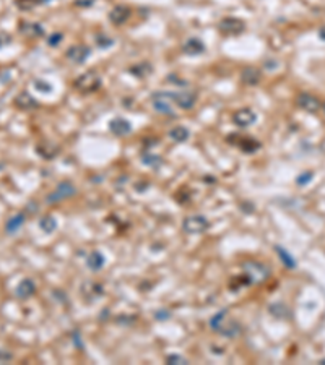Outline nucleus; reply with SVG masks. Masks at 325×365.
I'll return each mask as SVG.
<instances>
[{
    "label": "nucleus",
    "instance_id": "f257e3e1",
    "mask_svg": "<svg viewBox=\"0 0 325 365\" xmlns=\"http://www.w3.org/2000/svg\"><path fill=\"white\" fill-rule=\"evenodd\" d=\"M73 86L75 89H78L80 93H93L101 86V77H99L96 72L90 70V72L81 73L75 78Z\"/></svg>",
    "mask_w": 325,
    "mask_h": 365
},
{
    "label": "nucleus",
    "instance_id": "f03ea898",
    "mask_svg": "<svg viewBox=\"0 0 325 365\" xmlns=\"http://www.w3.org/2000/svg\"><path fill=\"white\" fill-rule=\"evenodd\" d=\"M162 96L171 99L176 106L181 109H192L197 102V93L194 91H173V93H162Z\"/></svg>",
    "mask_w": 325,
    "mask_h": 365
},
{
    "label": "nucleus",
    "instance_id": "7ed1b4c3",
    "mask_svg": "<svg viewBox=\"0 0 325 365\" xmlns=\"http://www.w3.org/2000/svg\"><path fill=\"white\" fill-rule=\"evenodd\" d=\"M182 227L187 234H202V232L208 229V221H207V217L194 215V216L185 217L182 222Z\"/></svg>",
    "mask_w": 325,
    "mask_h": 365
},
{
    "label": "nucleus",
    "instance_id": "20e7f679",
    "mask_svg": "<svg viewBox=\"0 0 325 365\" xmlns=\"http://www.w3.org/2000/svg\"><path fill=\"white\" fill-rule=\"evenodd\" d=\"M75 193H76V188L72 185L70 182H62V183H59V185H57L55 190L52 192L49 197H47V203L62 201V200H65V198L73 197Z\"/></svg>",
    "mask_w": 325,
    "mask_h": 365
},
{
    "label": "nucleus",
    "instance_id": "39448f33",
    "mask_svg": "<svg viewBox=\"0 0 325 365\" xmlns=\"http://www.w3.org/2000/svg\"><path fill=\"white\" fill-rule=\"evenodd\" d=\"M296 104L306 112H317L320 106H322L319 99L310 93H299L298 98H296Z\"/></svg>",
    "mask_w": 325,
    "mask_h": 365
},
{
    "label": "nucleus",
    "instance_id": "423d86ee",
    "mask_svg": "<svg viewBox=\"0 0 325 365\" xmlns=\"http://www.w3.org/2000/svg\"><path fill=\"white\" fill-rule=\"evenodd\" d=\"M218 28L226 36H237L244 31V21H241L239 18H224Z\"/></svg>",
    "mask_w": 325,
    "mask_h": 365
},
{
    "label": "nucleus",
    "instance_id": "0eeeda50",
    "mask_svg": "<svg viewBox=\"0 0 325 365\" xmlns=\"http://www.w3.org/2000/svg\"><path fill=\"white\" fill-rule=\"evenodd\" d=\"M151 106L156 112L164 114V116H173L174 114L173 104L169 102L168 98L162 96V93H153L151 94Z\"/></svg>",
    "mask_w": 325,
    "mask_h": 365
},
{
    "label": "nucleus",
    "instance_id": "6e6552de",
    "mask_svg": "<svg viewBox=\"0 0 325 365\" xmlns=\"http://www.w3.org/2000/svg\"><path fill=\"white\" fill-rule=\"evenodd\" d=\"M90 57V49L83 44H75L67 50V59L73 64H83Z\"/></svg>",
    "mask_w": 325,
    "mask_h": 365
},
{
    "label": "nucleus",
    "instance_id": "1a4fd4ad",
    "mask_svg": "<svg viewBox=\"0 0 325 365\" xmlns=\"http://www.w3.org/2000/svg\"><path fill=\"white\" fill-rule=\"evenodd\" d=\"M233 120L237 127H249L257 120V116H255L254 111H251V109H241V111H237L236 114H234Z\"/></svg>",
    "mask_w": 325,
    "mask_h": 365
},
{
    "label": "nucleus",
    "instance_id": "9d476101",
    "mask_svg": "<svg viewBox=\"0 0 325 365\" xmlns=\"http://www.w3.org/2000/svg\"><path fill=\"white\" fill-rule=\"evenodd\" d=\"M128 18H130V8L126 7V5H117L114 7L111 13H109V20H111L112 25H124Z\"/></svg>",
    "mask_w": 325,
    "mask_h": 365
},
{
    "label": "nucleus",
    "instance_id": "9b49d317",
    "mask_svg": "<svg viewBox=\"0 0 325 365\" xmlns=\"http://www.w3.org/2000/svg\"><path fill=\"white\" fill-rule=\"evenodd\" d=\"M109 130H111L114 135L124 136V135H128L132 132V125L128 124V120H126V118L116 117L109 122Z\"/></svg>",
    "mask_w": 325,
    "mask_h": 365
},
{
    "label": "nucleus",
    "instance_id": "f8f14e48",
    "mask_svg": "<svg viewBox=\"0 0 325 365\" xmlns=\"http://www.w3.org/2000/svg\"><path fill=\"white\" fill-rule=\"evenodd\" d=\"M18 31L25 37H33V39L44 34V30H42V26L39 23H31V21H21Z\"/></svg>",
    "mask_w": 325,
    "mask_h": 365
},
{
    "label": "nucleus",
    "instance_id": "ddd939ff",
    "mask_svg": "<svg viewBox=\"0 0 325 365\" xmlns=\"http://www.w3.org/2000/svg\"><path fill=\"white\" fill-rule=\"evenodd\" d=\"M15 106L21 111H31L37 107V101L28 91H23L15 98Z\"/></svg>",
    "mask_w": 325,
    "mask_h": 365
},
{
    "label": "nucleus",
    "instance_id": "4468645a",
    "mask_svg": "<svg viewBox=\"0 0 325 365\" xmlns=\"http://www.w3.org/2000/svg\"><path fill=\"white\" fill-rule=\"evenodd\" d=\"M260 78H262V75L259 72V68H255V67H246V68L242 70V73H241L242 83L251 84V86H254V84L259 83Z\"/></svg>",
    "mask_w": 325,
    "mask_h": 365
},
{
    "label": "nucleus",
    "instance_id": "2eb2a0df",
    "mask_svg": "<svg viewBox=\"0 0 325 365\" xmlns=\"http://www.w3.org/2000/svg\"><path fill=\"white\" fill-rule=\"evenodd\" d=\"M184 52L189 55H199V54H203L205 52V46L203 42L197 39V37H190V39L185 41L184 44Z\"/></svg>",
    "mask_w": 325,
    "mask_h": 365
},
{
    "label": "nucleus",
    "instance_id": "dca6fc26",
    "mask_svg": "<svg viewBox=\"0 0 325 365\" xmlns=\"http://www.w3.org/2000/svg\"><path fill=\"white\" fill-rule=\"evenodd\" d=\"M36 292V284L31 279H23L17 287V296L20 299H28Z\"/></svg>",
    "mask_w": 325,
    "mask_h": 365
},
{
    "label": "nucleus",
    "instance_id": "f3484780",
    "mask_svg": "<svg viewBox=\"0 0 325 365\" xmlns=\"http://www.w3.org/2000/svg\"><path fill=\"white\" fill-rule=\"evenodd\" d=\"M189 136H190L189 130L182 125L174 127V129L169 130V138L173 141H176V143H184V141L189 140Z\"/></svg>",
    "mask_w": 325,
    "mask_h": 365
},
{
    "label": "nucleus",
    "instance_id": "a211bd4d",
    "mask_svg": "<svg viewBox=\"0 0 325 365\" xmlns=\"http://www.w3.org/2000/svg\"><path fill=\"white\" fill-rule=\"evenodd\" d=\"M36 151L39 153L41 158H44V159H52V158H54V156L57 154V151H59V148H57L55 145H52V143H41V145H37Z\"/></svg>",
    "mask_w": 325,
    "mask_h": 365
},
{
    "label": "nucleus",
    "instance_id": "6ab92c4d",
    "mask_svg": "<svg viewBox=\"0 0 325 365\" xmlns=\"http://www.w3.org/2000/svg\"><path fill=\"white\" fill-rule=\"evenodd\" d=\"M275 252L278 253V257H280V260L283 262V265L286 268H289V269H293V268H296V262H294V257L291 253H288L286 250L281 247V245H276L275 247Z\"/></svg>",
    "mask_w": 325,
    "mask_h": 365
},
{
    "label": "nucleus",
    "instance_id": "aec40b11",
    "mask_svg": "<svg viewBox=\"0 0 325 365\" xmlns=\"http://www.w3.org/2000/svg\"><path fill=\"white\" fill-rule=\"evenodd\" d=\"M219 333L221 334H224V336H228V338H234V336H237L239 334V331H241V328H239V325L236 323V321H228L224 320V323L221 325V328L218 330Z\"/></svg>",
    "mask_w": 325,
    "mask_h": 365
},
{
    "label": "nucleus",
    "instance_id": "412c9836",
    "mask_svg": "<svg viewBox=\"0 0 325 365\" xmlns=\"http://www.w3.org/2000/svg\"><path fill=\"white\" fill-rule=\"evenodd\" d=\"M87 265H88L90 269H93V271H98V269H101L103 265H104L103 255L98 253V252H91V253L88 255V258H87Z\"/></svg>",
    "mask_w": 325,
    "mask_h": 365
},
{
    "label": "nucleus",
    "instance_id": "4be33fe9",
    "mask_svg": "<svg viewBox=\"0 0 325 365\" xmlns=\"http://www.w3.org/2000/svg\"><path fill=\"white\" fill-rule=\"evenodd\" d=\"M23 222H25V216H23V215H15V216L10 217V219L7 221L5 231L8 232V234H15V232L23 226Z\"/></svg>",
    "mask_w": 325,
    "mask_h": 365
},
{
    "label": "nucleus",
    "instance_id": "5701e85b",
    "mask_svg": "<svg viewBox=\"0 0 325 365\" xmlns=\"http://www.w3.org/2000/svg\"><path fill=\"white\" fill-rule=\"evenodd\" d=\"M39 226H41V229L46 232V234H51V232H54V231H55L57 222L54 221V217H51V216H44V217H42V219H41Z\"/></svg>",
    "mask_w": 325,
    "mask_h": 365
},
{
    "label": "nucleus",
    "instance_id": "b1692460",
    "mask_svg": "<svg viewBox=\"0 0 325 365\" xmlns=\"http://www.w3.org/2000/svg\"><path fill=\"white\" fill-rule=\"evenodd\" d=\"M241 149L247 151V153H252V151H257L260 148V145L257 143L255 140H251V138H241Z\"/></svg>",
    "mask_w": 325,
    "mask_h": 365
},
{
    "label": "nucleus",
    "instance_id": "393cba45",
    "mask_svg": "<svg viewBox=\"0 0 325 365\" xmlns=\"http://www.w3.org/2000/svg\"><path fill=\"white\" fill-rule=\"evenodd\" d=\"M114 44L112 37H109L106 34H99L96 36V46L101 47V49H108V47H111Z\"/></svg>",
    "mask_w": 325,
    "mask_h": 365
},
{
    "label": "nucleus",
    "instance_id": "a878e982",
    "mask_svg": "<svg viewBox=\"0 0 325 365\" xmlns=\"http://www.w3.org/2000/svg\"><path fill=\"white\" fill-rule=\"evenodd\" d=\"M33 86H35L36 91H39V93H51L52 91V86L47 82H44V80H35Z\"/></svg>",
    "mask_w": 325,
    "mask_h": 365
},
{
    "label": "nucleus",
    "instance_id": "bb28decb",
    "mask_svg": "<svg viewBox=\"0 0 325 365\" xmlns=\"http://www.w3.org/2000/svg\"><path fill=\"white\" fill-rule=\"evenodd\" d=\"M41 0H17V7L20 10H31L33 7H36Z\"/></svg>",
    "mask_w": 325,
    "mask_h": 365
},
{
    "label": "nucleus",
    "instance_id": "cd10ccee",
    "mask_svg": "<svg viewBox=\"0 0 325 365\" xmlns=\"http://www.w3.org/2000/svg\"><path fill=\"white\" fill-rule=\"evenodd\" d=\"M142 161L146 166H153V167H158V166L161 164V158H160V156H156V154H145L142 158Z\"/></svg>",
    "mask_w": 325,
    "mask_h": 365
},
{
    "label": "nucleus",
    "instance_id": "c85d7f7f",
    "mask_svg": "<svg viewBox=\"0 0 325 365\" xmlns=\"http://www.w3.org/2000/svg\"><path fill=\"white\" fill-rule=\"evenodd\" d=\"M224 318H226V312H219L218 315H215L212 318V328L218 331L221 328V325L224 323Z\"/></svg>",
    "mask_w": 325,
    "mask_h": 365
},
{
    "label": "nucleus",
    "instance_id": "c756f323",
    "mask_svg": "<svg viewBox=\"0 0 325 365\" xmlns=\"http://www.w3.org/2000/svg\"><path fill=\"white\" fill-rule=\"evenodd\" d=\"M130 72L133 75H137V77H145L148 72H151V67H148L146 64H142V65H137L135 68H132Z\"/></svg>",
    "mask_w": 325,
    "mask_h": 365
},
{
    "label": "nucleus",
    "instance_id": "7c9ffc66",
    "mask_svg": "<svg viewBox=\"0 0 325 365\" xmlns=\"http://www.w3.org/2000/svg\"><path fill=\"white\" fill-rule=\"evenodd\" d=\"M312 177H314L312 172H304V174H301L298 179H296V182H298V185L303 187V185H306V183H309Z\"/></svg>",
    "mask_w": 325,
    "mask_h": 365
},
{
    "label": "nucleus",
    "instance_id": "2f4dec72",
    "mask_svg": "<svg viewBox=\"0 0 325 365\" xmlns=\"http://www.w3.org/2000/svg\"><path fill=\"white\" fill-rule=\"evenodd\" d=\"M60 41H62V34H60V33H54L52 36H49V39H47V44H49V46H57Z\"/></svg>",
    "mask_w": 325,
    "mask_h": 365
},
{
    "label": "nucleus",
    "instance_id": "473e14b6",
    "mask_svg": "<svg viewBox=\"0 0 325 365\" xmlns=\"http://www.w3.org/2000/svg\"><path fill=\"white\" fill-rule=\"evenodd\" d=\"M168 362L173 364V362H178V364H187V360L184 357H181V355H169L168 357Z\"/></svg>",
    "mask_w": 325,
    "mask_h": 365
},
{
    "label": "nucleus",
    "instance_id": "72a5a7b5",
    "mask_svg": "<svg viewBox=\"0 0 325 365\" xmlns=\"http://www.w3.org/2000/svg\"><path fill=\"white\" fill-rule=\"evenodd\" d=\"M10 359H12V354L10 352H7V350L0 349V362H7V360H10Z\"/></svg>",
    "mask_w": 325,
    "mask_h": 365
},
{
    "label": "nucleus",
    "instance_id": "f704fd0d",
    "mask_svg": "<svg viewBox=\"0 0 325 365\" xmlns=\"http://www.w3.org/2000/svg\"><path fill=\"white\" fill-rule=\"evenodd\" d=\"M12 37L8 34H0V47H3L5 44H10Z\"/></svg>",
    "mask_w": 325,
    "mask_h": 365
},
{
    "label": "nucleus",
    "instance_id": "c9c22d12",
    "mask_svg": "<svg viewBox=\"0 0 325 365\" xmlns=\"http://www.w3.org/2000/svg\"><path fill=\"white\" fill-rule=\"evenodd\" d=\"M319 37H320L322 41H325V25L319 30Z\"/></svg>",
    "mask_w": 325,
    "mask_h": 365
},
{
    "label": "nucleus",
    "instance_id": "e433bc0d",
    "mask_svg": "<svg viewBox=\"0 0 325 365\" xmlns=\"http://www.w3.org/2000/svg\"><path fill=\"white\" fill-rule=\"evenodd\" d=\"M322 364H325V359H324V360H322Z\"/></svg>",
    "mask_w": 325,
    "mask_h": 365
},
{
    "label": "nucleus",
    "instance_id": "4c0bfd02",
    "mask_svg": "<svg viewBox=\"0 0 325 365\" xmlns=\"http://www.w3.org/2000/svg\"><path fill=\"white\" fill-rule=\"evenodd\" d=\"M324 111H325V104H324Z\"/></svg>",
    "mask_w": 325,
    "mask_h": 365
}]
</instances>
